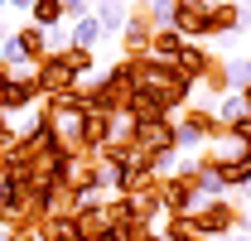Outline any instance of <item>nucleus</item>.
<instances>
[{
  "mask_svg": "<svg viewBox=\"0 0 251 241\" xmlns=\"http://www.w3.org/2000/svg\"><path fill=\"white\" fill-rule=\"evenodd\" d=\"M237 29H242V5H237V0H213V5H208V39L237 34Z\"/></svg>",
  "mask_w": 251,
  "mask_h": 241,
  "instance_id": "6e6552de",
  "label": "nucleus"
},
{
  "mask_svg": "<svg viewBox=\"0 0 251 241\" xmlns=\"http://www.w3.org/2000/svg\"><path fill=\"white\" fill-rule=\"evenodd\" d=\"M242 72H247V87H251V53L242 58Z\"/></svg>",
  "mask_w": 251,
  "mask_h": 241,
  "instance_id": "b1692460",
  "label": "nucleus"
},
{
  "mask_svg": "<svg viewBox=\"0 0 251 241\" xmlns=\"http://www.w3.org/2000/svg\"><path fill=\"white\" fill-rule=\"evenodd\" d=\"M174 5H179V0H174Z\"/></svg>",
  "mask_w": 251,
  "mask_h": 241,
  "instance_id": "cd10ccee",
  "label": "nucleus"
},
{
  "mask_svg": "<svg viewBox=\"0 0 251 241\" xmlns=\"http://www.w3.org/2000/svg\"><path fill=\"white\" fill-rule=\"evenodd\" d=\"M5 10H10V5H5V0H0V15H5Z\"/></svg>",
  "mask_w": 251,
  "mask_h": 241,
  "instance_id": "a878e982",
  "label": "nucleus"
},
{
  "mask_svg": "<svg viewBox=\"0 0 251 241\" xmlns=\"http://www.w3.org/2000/svg\"><path fill=\"white\" fill-rule=\"evenodd\" d=\"M82 15H92V0H63V20H68V24L82 20Z\"/></svg>",
  "mask_w": 251,
  "mask_h": 241,
  "instance_id": "6ab92c4d",
  "label": "nucleus"
},
{
  "mask_svg": "<svg viewBox=\"0 0 251 241\" xmlns=\"http://www.w3.org/2000/svg\"><path fill=\"white\" fill-rule=\"evenodd\" d=\"M29 24H39V29H58V24H63V0H34V5H29Z\"/></svg>",
  "mask_w": 251,
  "mask_h": 241,
  "instance_id": "4468645a",
  "label": "nucleus"
},
{
  "mask_svg": "<svg viewBox=\"0 0 251 241\" xmlns=\"http://www.w3.org/2000/svg\"><path fill=\"white\" fill-rule=\"evenodd\" d=\"M208 63H213V53H208V48H203V44H198V39H188L184 48H179V58H174V68H179V72H184L188 82H193V87H198V77H203V72H208Z\"/></svg>",
  "mask_w": 251,
  "mask_h": 241,
  "instance_id": "1a4fd4ad",
  "label": "nucleus"
},
{
  "mask_svg": "<svg viewBox=\"0 0 251 241\" xmlns=\"http://www.w3.org/2000/svg\"><path fill=\"white\" fill-rule=\"evenodd\" d=\"M150 39H155L150 10H130V20H126V29H121V44H126V53H150Z\"/></svg>",
  "mask_w": 251,
  "mask_h": 241,
  "instance_id": "0eeeda50",
  "label": "nucleus"
},
{
  "mask_svg": "<svg viewBox=\"0 0 251 241\" xmlns=\"http://www.w3.org/2000/svg\"><path fill=\"white\" fill-rule=\"evenodd\" d=\"M92 15H97V24L106 34H121L126 20H130V5L126 0H92Z\"/></svg>",
  "mask_w": 251,
  "mask_h": 241,
  "instance_id": "9d476101",
  "label": "nucleus"
},
{
  "mask_svg": "<svg viewBox=\"0 0 251 241\" xmlns=\"http://www.w3.org/2000/svg\"><path fill=\"white\" fill-rule=\"evenodd\" d=\"M15 34H20V44H25V53H29L34 63L49 53V29H39V24H20Z\"/></svg>",
  "mask_w": 251,
  "mask_h": 241,
  "instance_id": "dca6fc26",
  "label": "nucleus"
},
{
  "mask_svg": "<svg viewBox=\"0 0 251 241\" xmlns=\"http://www.w3.org/2000/svg\"><path fill=\"white\" fill-rule=\"evenodd\" d=\"M184 44H188V39H184L179 29H155V39H150V58H159V63H174Z\"/></svg>",
  "mask_w": 251,
  "mask_h": 241,
  "instance_id": "9b49d317",
  "label": "nucleus"
},
{
  "mask_svg": "<svg viewBox=\"0 0 251 241\" xmlns=\"http://www.w3.org/2000/svg\"><path fill=\"white\" fill-rule=\"evenodd\" d=\"M188 227H193V237H203V241H227V237H237V227H242V208L232 198H213V203H203L188 217Z\"/></svg>",
  "mask_w": 251,
  "mask_h": 241,
  "instance_id": "f257e3e1",
  "label": "nucleus"
},
{
  "mask_svg": "<svg viewBox=\"0 0 251 241\" xmlns=\"http://www.w3.org/2000/svg\"><path fill=\"white\" fill-rule=\"evenodd\" d=\"M63 58L73 63L77 77H92V68H97V53H92V48H63Z\"/></svg>",
  "mask_w": 251,
  "mask_h": 241,
  "instance_id": "f3484780",
  "label": "nucleus"
},
{
  "mask_svg": "<svg viewBox=\"0 0 251 241\" xmlns=\"http://www.w3.org/2000/svg\"><path fill=\"white\" fill-rule=\"evenodd\" d=\"M135 150L155 164L159 154H179V140H174V120H140L135 125Z\"/></svg>",
  "mask_w": 251,
  "mask_h": 241,
  "instance_id": "20e7f679",
  "label": "nucleus"
},
{
  "mask_svg": "<svg viewBox=\"0 0 251 241\" xmlns=\"http://www.w3.org/2000/svg\"><path fill=\"white\" fill-rule=\"evenodd\" d=\"M208 5L213 0H179L174 5V29L184 34V39H208Z\"/></svg>",
  "mask_w": 251,
  "mask_h": 241,
  "instance_id": "39448f33",
  "label": "nucleus"
},
{
  "mask_svg": "<svg viewBox=\"0 0 251 241\" xmlns=\"http://www.w3.org/2000/svg\"><path fill=\"white\" fill-rule=\"evenodd\" d=\"M34 232H39L44 241H87L82 222H77V212H49V217H39Z\"/></svg>",
  "mask_w": 251,
  "mask_h": 241,
  "instance_id": "423d86ee",
  "label": "nucleus"
},
{
  "mask_svg": "<svg viewBox=\"0 0 251 241\" xmlns=\"http://www.w3.org/2000/svg\"><path fill=\"white\" fill-rule=\"evenodd\" d=\"M39 101H44V92H39V82H34V68L15 72V68L0 63V111L15 116V111H34Z\"/></svg>",
  "mask_w": 251,
  "mask_h": 241,
  "instance_id": "f03ea898",
  "label": "nucleus"
},
{
  "mask_svg": "<svg viewBox=\"0 0 251 241\" xmlns=\"http://www.w3.org/2000/svg\"><path fill=\"white\" fill-rule=\"evenodd\" d=\"M213 111H218L222 125H237V120H247V116H251V111H247V96H242V92H227V96H218V106H213Z\"/></svg>",
  "mask_w": 251,
  "mask_h": 241,
  "instance_id": "2eb2a0df",
  "label": "nucleus"
},
{
  "mask_svg": "<svg viewBox=\"0 0 251 241\" xmlns=\"http://www.w3.org/2000/svg\"><path fill=\"white\" fill-rule=\"evenodd\" d=\"M150 24L155 29H174V0H155L150 5Z\"/></svg>",
  "mask_w": 251,
  "mask_h": 241,
  "instance_id": "a211bd4d",
  "label": "nucleus"
},
{
  "mask_svg": "<svg viewBox=\"0 0 251 241\" xmlns=\"http://www.w3.org/2000/svg\"><path fill=\"white\" fill-rule=\"evenodd\" d=\"M251 24V0H242V29Z\"/></svg>",
  "mask_w": 251,
  "mask_h": 241,
  "instance_id": "5701e85b",
  "label": "nucleus"
},
{
  "mask_svg": "<svg viewBox=\"0 0 251 241\" xmlns=\"http://www.w3.org/2000/svg\"><path fill=\"white\" fill-rule=\"evenodd\" d=\"M198 87H208L213 96H227V92H232V72H227V58H218V53H213L208 72L198 77Z\"/></svg>",
  "mask_w": 251,
  "mask_h": 241,
  "instance_id": "ddd939ff",
  "label": "nucleus"
},
{
  "mask_svg": "<svg viewBox=\"0 0 251 241\" xmlns=\"http://www.w3.org/2000/svg\"><path fill=\"white\" fill-rule=\"evenodd\" d=\"M106 39V29L97 24V15H82V20H73V48H92L97 53V44Z\"/></svg>",
  "mask_w": 251,
  "mask_h": 241,
  "instance_id": "f8f14e48",
  "label": "nucleus"
},
{
  "mask_svg": "<svg viewBox=\"0 0 251 241\" xmlns=\"http://www.w3.org/2000/svg\"><path fill=\"white\" fill-rule=\"evenodd\" d=\"M130 241H164V232H135Z\"/></svg>",
  "mask_w": 251,
  "mask_h": 241,
  "instance_id": "412c9836",
  "label": "nucleus"
},
{
  "mask_svg": "<svg viewBox=\"0 0 251 241\" xmlns=\"http://www.w3.org/2000/svg\"><path fill=\"white\" fill-rule=\"evenodd\" d=\"M242 96H247V111H251V87H247V92H242Z\"/></svg>",
  "mask_w": 251,
  "mask_h": 241,
  "instance_id": "393cba45",
  "label": "nucleus"
},
{
  "mask_svg": "<svg viewBox=\"0 0 251 241\" xmlns=\"http://www.w3.org/2000/svg\"><path fill=\"white\" fill-rule=\"evenodd\" d=\"M34 82L44 96H63V92H77L82 87V77L73 72V63L63 58V53H44V58L34 63Z\"/></svg>",
  "mask_w": 251,
  "mask_h": 241,
  "instance_id": "7ed1b4c3",
  "label": "nucleus"
},
{
  "mask_svg": "<svg viewBox=\"0 0 251 241\" xmlns=\"http://www.w3.org/2000/svg\"><path fill=\"white\" fill-rule=\"evenodd\" d=\"M0 44H5V34H0Z\"/></svg>",
  "mask_w": 251,
  "mask_h": 241,
  "instance_id": "bb28decb",
  "label": "nucleus"
},
{
  "mask_svg": "<svg viewBox=\"0 0 251 241\" xmlns=\"http://www.w3.org/2000/svg\"><path fill=\"white\" fill-rule=\"evenodd\" d=\"M5 5H10V10H25V15H29V5H34V0H5Z\"/></svg>",
  "mask_w": 251,
  "mask_h": 241,
  "instance_id": "4be33fe9",
  "label": "nucleus"
},
{
  "mask_svg": "<svg viewBox=\"0 0 251 241\" xmlns=\"http://www.w3.org/2000/svg\"><path fill=\"white\" fill-rule=\"evenodd\" d=\"M10 145H15V130H10V116L0 111V159L10 154Z\"/></svg>",
  "mask_w": 251,
  "mask_h": 241,
  "instance_id": "aec40b11",
  "label": "nucleus"
}]
</instances>
